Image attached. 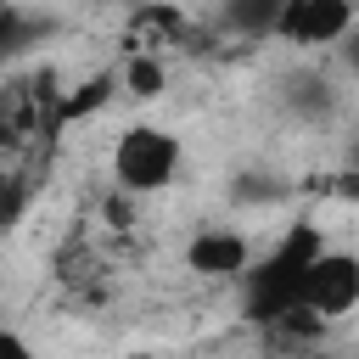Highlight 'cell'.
Instances as JSON below:
<instances>
[{
    "instance_id": "obj_1",
    "label": "cell",
    "mask_w": 359,
    "mask_h": 359,
    "mask_svg": "<svg viewBox=\"0 0 359 359\" xmlns=\"http://www.w3.org/2000/svg\"><path fill=\"white\" fill-rule=\"evenodd\" d=\"M320 252H325V230L314 219H292L280 230V241L269 252H258L247 264V275L236 280L241 286V320L269 331L275 320L309 309V269H314Z\"/></svg>"
},
{
    "instance_id": "obj_4",
    "label": "cell",
    "mask_w": 359,
    "mask_h": 359,
    "mask_svg": "<svg viewBox=\"0 0 359 359\" xmlns=\"http://www.w3.org/2000/svg\"><path fill=\"white\" fill-rule=\"evenodd\" d=\"M353 22H359L353 0H286V17H280L275 39L297 45V50H314V45H337Z\"/></svg>"
},
{
    "instance_id": "obj_3",
    "label": "cell",
    "mask_w": 359,
    "mask_h": 359,
    "mask_svg": "<svg viewBox=\"0 0 359 359\" xmlns=\"http://www.w3.org/2000/svg\"><path fill=\"white\" fill-rule=\"evenodd\" d=\"M309 309L325 320H342L348 309H359V252L325 241V252L309 269Z\"/></svg>"
},
{
    "instance_id": "obj_5",
    "label": "cell",
    "mask_w": 359,
    "mask_h": 359,
    "mask_svg": "<svg viewBox=\"0 0 359 359\" xmlns=\"http://www.w3.org/2000/svg\"><path fill=\"white\" fill-rule=\"evenodd\" d=\"M252 264V241L241 230H224V224H202L191 241H185V269L202 275V280H241Z\"/></svg>"
},
{
    "instance_id": "obj_8",
    "label": "cell",
    "mask_w": 359,
    "mask_h": 359,
    "mask_svg": "<svg viewBox=\"0 0 359 359\" xmlns=\"http://www.w3.org/2000/svg\"><path fill=\"white\" fill-rule=\"evenodd\" d=\"M34 34H45V17L34 22L22 6H6V17H0V50H6V56H22Z\"/></svg>"
},
{
    "instance_id": "obj_2",
    "label": "cell",
    "mask_w": 359,
    "mask_h": 359,
    "mask_svg": "<svg viewBox=\"0 0 359 359\" xmlns=\"http://www.w3.org/2000/svg\"><path fill=\"white\" fill-rule=\"evenodd\" d=\"M180 163H185L180 140H174L168 129H157V123H129V129L118 135V146H112V180H118V191H129V196H157V191H168L174 174H180Z\"/></svg>"
},
{
    "instance_id": "obj_9",
    "label": "cell",
    "mask_w": 359,
    "mask_h": 359,
    "mask_svg": "<svg viewBox=\"0 0 359 359\" xmlns=\"http://www.w3.org/2000/svg\"><path fill=\"white\" fill-rule=\"evenodd\" d=\"M123 84H129L135 95H157V90H163V67L146 62V56H135V62L123 67Z\"/></svg>"
},
{
    "instance_id": "obj_10",
    "label": "cell",
    "mask_w": 359,
    "mask_h": 359,
    "mask_svg": "<svg viewBox=\"0 0 359 359\" xmlns=\"http://www.w3.org/2000/svg\"><path fill=\"white\" fill-rule=\"evenodd\" d=\"M337 56H342V67H348V73H359V22L337 39Z\"/></svg>"
},
{
    "instance_id": "obj_11",
    "label": "cell",
    "mask_w": 359,
    "mask_h": 359,
    "mask_svg": "<svg viewBox=\"0 0 359 359\" xmlns=\"http://www.w3.org/2000/svg\"><path fill=\"white\" fill-rule=\"evenodd\" d=\"M353 163H359V140H353Z\"/></svg>"
},
{
    "instance_id": "obj_6",
    "label": "cell",
    "mask_w": 359,
    "mask_h": 359,
    "mask_svg": "<svg viewBox=\"0 0 359 359\" xmlns=\"http://www.w3.org/2000/svg\"><path fill=\"white\" fill-rule=\"evenodd\" d=\"M286 17V0H219V22L236 39H275Z\"/></svg>"
},
{
    "instance_id": "obj_7",
    "label": "cell",
    "mask_w": 359,
    "mask_h": 359,
    "mask_svg": "<svg viewBox=\"0 0 359 359\" xmlns=\"http://www.w3.org/2000/svg\"><path fill=\"white\" fill-rule=\"evenodd\" d=\"M286 107L303 118V123H325L337 112V84L325 73H292L286 79Z\"/></svg>"
}]
</instances>
